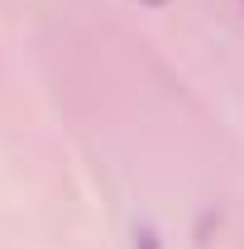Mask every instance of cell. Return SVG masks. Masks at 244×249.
I'll list each match as a JSON object with an SVG mask.
<instances>
[{
	"mask_svg": "<svg viewBox=\"0 0 244 249\" xmlns=\"http://www.w3.org/2000/svg\"><path fill=\"white\" fill-rule=\"evenodd\" d=\"M144 5H153V10H163V5H168V0H144Z\"/></svg>",
	"mask_w": 244,
	"mask_h": 249,
	"instance_id": "7a4b0ae2",
	"label": "cell"
},
{
	"mask_svg": "<svg viewBox=\"0 0 244 249\" xmlns=\"http://www.w3.org/2000/svg\"><path fill=\"white\" fill-rule=\"evenodd\" d=\"M134 249H163L158 245V230H153V225H139V230H134Z\"/></svg>",
	"mask_w": 244,
	"mask_h": 249,
	"instance_id": "6da1fadb",
	"label": "cell"
}]
</instances>
